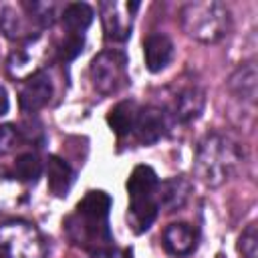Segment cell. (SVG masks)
Returning <instances> with one entry per match:
<instances>
[{
  "mask_svg": "<svg viewBox=\"0 0 258 258\" xmlns=\"http://www.w3.org/2000/svg\"><path fill=\"white\" fill-rule=\"evenodd\" d=\"M93 18L95 12L87 2H73L62 12V24L71 34H81L83 30H87Z\"/></svg>",
  "mask_w": 258,
  "mask_h": 258,
  "instance_id": "2e32d148",
  "label": "cell"
},
{
  "mask_svg": "<svg viewBox=\"0 0 258 258\" xmlns=\"http://www.w3.org/2000/svg\"><path fill=\"white\" fill-rule=\"evenodd\" d=\"M91 81L93 87L103 95L123 89L129 81L127 56L121 50H103L91 62Z\"/></svg>",
  "mask_w": 258,
  "mask_h": 258,
  "instance_id": "277c9868",
  "label": "cell"
},
{
  "mask_svg": "<svg viewBox=\"0 0 258 258\" xmlns=\"http://www.w3.org/2000/svg\"><path fill=\"white\" fill-rule=\"evenodd\" d=\"M52 97V83L50 77L44 71H36L32 73L20 87V95H18V103L20 109L26 113H34L38 109H42Z\"/></svg>",
  "mask_w": 258,
  "mask_h": 258,
  "instance_id": "8992f818",
  "label": "cell"
},
{
  "mask_svg": "<svg viewBox=\"0 0 258 258\" xmlns=\"http://www.w3.org/2000/svg\"><path fill=\"white\" fill-rule=\"evenodd\" d=\"M109 210H111V196L101 189H91L85 194V198L77 204L75 214L67 218L64 230L69 238L91 250L95 256L111 250L109 244L113 242L109 232Z\"/></svg>",
  "mask_w": 258,
  "mask_h": 258,
  "instance_id": "6da1fadb",
  "label": "cell"
},
{
  "mask_svg": "<svg viewBox=\"0 0 258 258\" xmlns=\"http://www.w3.org/2000/svg\"><path fill=\"white\" fill-rule=\"evenodd\" d=\"M159 212L157 198H145V200H129L127 210V222L135 234H141L149 230V226L155 222Z\"/></svg>",
  "mask_w": 258,
  "mask_h": 258,
  "instance_id": "8fae6325",
  "label": "cell"
},
{
  "mask_svg": "<svg viewBox=\"0 0 258 258\" xmlns=\"http://www.w3.org/2000/svg\"><path fill=\"white\" fill-rule=\"evenodd\" d=\"M256 79L258 75L254 62H246L230 77V89L242 99H248L252 103L256 99Z\"/></svg>",
  "mask_w": 258,
  "mask_h": 258,
  "instance_id": "ac0fdd59",
  "label": "cell"
},
{
  "mask_svg": "<svg viewBox=\"0 0 258 258\" xmlns=\"http://www.w3.org/2000/svg\"><path fill=\"white\" fill-rule=\"evenodd\" d=\"M119 8L121 6L117 2H103V6H101L103 28H105V36L109 40H125L131 34V14L121 16Z\"/></svg>",
  "mask_w": 258,
  "mask_h": 258,
  "instance_id": "7c38bea8",
  "label": "cell"
},
{
  "mask_svg": "<svg viewBox=\"0 0 258 258\" xmlns=\"http://www.w3.org/2000/svg\"><path fill=\"white\" fill-rule=\"evenodd\" d=\"M238 161L240 151L236 143L222 135H208L198 147L196 171L208 185H220L230 177Z\"/></svg>",
  "mask_w": 258,
  "mask_h": 258,
  "instance_id": "7a4b0ae2",
  "label": "cell"
},
{
  "mask_svg": "<svg viewBox=\"0 0 258 258\" xmlns=\"http://www.w3.org/2000/svg\"><path fill=\"white\" fill-rule=\"evenodd\" d=\"M83 44H85V40H83L81 34H71V32H69V34L64 36V40H60V44L56 46V56H58V60L69 62V60L77 58V56L81 54V50H83Z\"/></svg>",
  "mask_w": 258,
  "mask_h": 258,
  "instance_id": "ffe728a7",
  "label": "cell"
},
{
  "mask_svg": "<svg viewBox=\"0 0 258 258\" xmlns=\"http://www.w3.org/2000/svg\"><path fill=\"white\" fill-rule=\"evenodd\" d=\"M8 107H10V103H8V95H6V89L0 85V117L8 113Z\"/></svg>",
  "mask_w": 258,
  "mask_h": 258,
  "instance_id": "603a6c76",
  "label": "cell"
},
{
  "mask_svg": "<svg viewBox=\"0 0 258 258\" xmlns=\"http://www.w3.org/2000/svg\"><path fill=\"white\" fill-rule=\"evenodd\" d=\"M163 246L173 256H189L198 246V232L185 222L169 224L163 230Z\"/></svg>",
  "mask_w": 258,
  "mask_h": 258,
  "instance_id": "ba28073f",
  "label": "cell"
},
{
  "mask_svg": "<svg viewBox=\"0 0 258 258\" xmlns=\"http://www.w3.org/2000/svg\"><path fill=\"white\" fill-rule=\"evenodd\" d=\"M187 196H189V183L183 177H171L157 185V204L167 210H175L183 206Z\"/></svg>",
  "mask_w": 258,
  "mask_h": 258,
  "instance_id": "9a60e30c",
  "label": "cell"
},
{
  "mask_svg": "<svg viewBox=\"0 0 258 258\" xmlns=\"http://www.w3.org/2000/svg\"><path fill=\"white\" fill-rule=\"evenodd\" d=\"M157 185H159V179H157L155 171L149 165H137V167H133V171L127 179L129 200L157 198Z\"/></svg>",
  "mask_w": 258,
  "mask_h": 258,
  "instance_id": "30bf717a",
  "label": "cell"
},
{
  "mask_svg": "<svg viewBox=\"0 0 258 258\" xmlns=\"http://www.w3.org/2000/svg\"><path fill=\"white\" fill-rule=\"evenodd\" d=\"M46 179H48V189L54 196L62 198L71 189L73 179H75V173H73L71 165L64 159H60L56 155H50L46 159Z\"/></svg>",
  "mask_w": 258,
  "mask_h": 258,
  "instance_id": "4fadbf2b",
  "label": "cell"
},
{
  "mask_svg": "<svg viewBox=\"0 0 258 258\" xmlns=\"http://www.w3.org/2000/svg\"><path fill=\"white\" fill-rule=\"evenodd\" d=\"M0 258H12V254L8 252V248H4V246H0Z\"/></svg>",
  "mask_w": 258,
  "mask_h": 258,
  "instance_id": "cb8c5ba5",
  "label": "cell"
},
{
  "mask_svg": "<svg viewBox=\"0 0 258 258\" xmlns=\"http://www.w3.org/2000/svg\"><path fill=\"white\" fill-rule=\"evenodd\" d=\"M238 248L244 254V258H258V226L256 224H250L244 230V234L240 236Z\"/></svg>",
  "mask_w": 258,
  "mask_h": 258,
  "instance_id": "44dd1931",
  "label": "cell"
},
{
  "mask_svg": "<svg viewBox=\"0 0 258 258\" xmlns=\"http://www.w3.org/2000/svg\"><path fill=\"white\" fill-rule=\"evenodd\" d=\"M204 109V93L198 87H187L183 89L177 97H175V105H173V113L179 121L187 123L194 121Z\"/></svg>",
  "mask_w": 258,
  "mask_h": 258,
  "instance_id": "5bb4252c",
  "label": "cell"
},
{
  "mask_svg": "<svg viewBox=\"0 0 258 258\" xmlns=\"http://www.w3.org/2000/svg\"><path fill=\"white\" fill-rule=\"evenodd\" d=\"M137 105L135 101H121L117 103L109 115H107V123L109 127L117 133V135H127L129 131H133V123L137 117Z\"/></svg>",
  "mask_w": 258,
  "mask_h": 258,
  "instance_id": "e0dca14e",
  "label": "cell"
},
{
  "mask_svg": "<svg viewBox=\"0 0 258 258\" xmlns=\"http://www.w3.org/2000/svg\"><path fill=\"white\" fill-rule=\"evenodd\" d=\"M133 133L137 141L143 145H151L159 141L165 133V117L157 107H145L137 111L135 123H133Z\"/></svg>",
  "mask_w": 258,
  "mask_h": 258,
  "instance_id": "52a82bcc",
  "label": "cell"
},
{
  "mask_svg": "<svg viewBox=\"0 0 258 258\" xmlns=\"http://www.w3.org/2000/svg\"><path fill=\"white\" fill-rule=\"evenodd\" d=\"M18 143V129L10 123L0 125V155L12 151Z\"/></svg>",
  "mask_w": 258,
  "mask_h": 258,
  "instance_id": "7402d4cb",
  "label": "cell"
},
{
  "mask_svg": "<svg viewBox=\"0 0 258 258\" xmlns=\"http://www.w3.org/2000/svg\"><path fill=\"white\" fill-rule=\"evenodd\" d=\"M143 56H145L147 71L159 73L169 64L173 56V42L169 40V36L161 32H153L143 42Z\"/></svg>",
  "mask_w": 258,
  "mask_h": 258,
  "instance_id": "9c48e42d",
  "label": "cell"
},
{
  "mask_svg": "<svg viewBox=\"0 0 258 258\" xmlns=\"http://www.w3.org/2000/svg\"><path fill=\"white\" fill-rule=\"evenodd\" d=\"M185 32L202 42H216L228 30V10L220 2H191L181 10Z\"/></svg>",
  "mask_w": 258,
  "mask_h": 258,
  "instance_id": "3957f363",
  "label": "cell"
},
{
  "mask_svg": "<svg viewBox=\"0 0 258 258\" xmlns=\"http://www.w3.org/2000/svg\"><path fill=\"white\" fill-rule=\"evenodd\" d=\"M16 240H18V244L8 246L10 254L14 250L20 252L22 258H42L46 254V246H44L40 234L30 224L10 222V224H4L0 228V244L2 242H16Z\"/></svg>",
  "mask_w": 258,
  "mask_h": 258,
  "instance_id": "5b68a950",
  "label": "cell"
},
{
  "mask_svg": "<svg viewBox=\"0 0 258 258\" xmlns=\"http://www.w3.org/2000/svg\"><path fill=\"white\" fill-rule=\"evenodd\" d=\"M42 173V161L34 153H22L12 165V175L22 183H36Z\"/></svg>",
  "mask_w": 258,
  "mask_h": 258,
  "instance_id": "d6986e66",
  "label": "cell"
}]
</instances>
